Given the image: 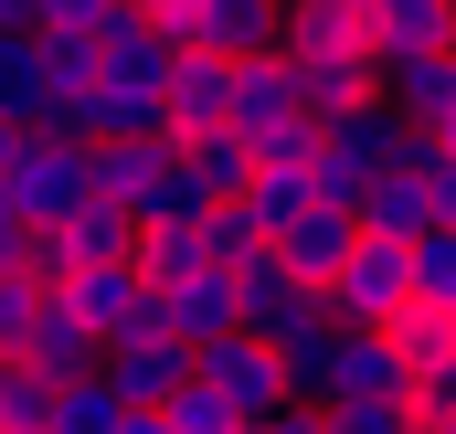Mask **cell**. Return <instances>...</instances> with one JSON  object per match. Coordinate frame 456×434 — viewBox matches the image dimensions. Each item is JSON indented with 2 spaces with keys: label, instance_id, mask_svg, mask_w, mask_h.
<instances>
[{
  "label": "cell",
  "instance_id": "1",
  "mask_svg": "<svg viewBox=\"0 0 456 434\" xmlns=\"http://www.w3.org/2000/svg\"><path fill=\"white\" fill-rule=\"evenodd\" d=\"M0 202L32 222V233H64V222L96 202V149L64 138V127H32L21 159H11V181H0Z\"/></svg>",
  "mask_w": 456,
  "mask_h": 434
},
{
  "label": "cell",
  "instance_id": "2",
  "mask_svg": "<svg viewBox=\"0 0 456 434\" xmlns=\"http://www.w3.org/2000/svg\"><path fill=\"white\" fill-rule=\"evenodd\" d=\"M233 328H244V339H265V350L287 360L297 339H319V328H330V297H319L308 276H287L276 254H255V265H233Z\"/></svg>",
  "mask_w": 456,
  "mask_h": 434
},
{
  "label": "cell",
  "instance_id": "3",
  "mask_svg": "<svg viewBox=\"0 0 456 434\" xmlns=\"http://www.w3.org/2000/svg\"><path fill=\"white\" fill-rule=\"evenodd\" d=\"M319 297H330V318H340V328H393L403 308H414V254H403V244H382V233H361V244H350V265L319 286Z\"/></svg>",
  "mask_w": 456,
  "mask_h": 434
},
{
  "label": "cell",
  "instance_id": "4",
  "mask_svg": "<svg viewBox=\"0 0 456 434\" xmlns=\"http://www.w3.org/2000/svg\"><path fill=\"white\" fill-rule=\"evenodd\" d=\"M191 382L224 403L233 424H255V414H276V403H287V360H276L265 339H244V328H224V339H202V350H191Z\"/></svg>",
  "mask_w": 456,
  "mask_h": 434
},
{
  "label": "cell",
  "instance_id": "5",
  "mask_svg": "<svg viewBox=\"0 0 456 434\" xmlns=\"http://www.w3.org/2000/svg\"><path fill=\"white\" fill-rule=\"evenodd\" d=\"M64 308L96 328V350H127V339H170V328H159V286H149L138 265H86V276L64 286Z\"/></svg>",
  "mask_w": 456,
  "mask_h": 434
},
{
  "label": "cell",
  "instance_id": "6",
  "mask_svg": "<svg viewBox=\"0 0 456 434\" xmlns=\"http://www.w3.org/2000/svg\"><path fill=\"white\" fill-rule=\"evenodd\" d=\"M224 127L244 149H276V138H297L308 117H297V85H287V53H255V64H233V107Z\"/></svg>",
  "mask_w": 456,
  "mask_h": 434
},
{
  "label": "cell",
  "instance_id": "7",
  "mask_svg": "<svg viewBox=\"0 0 456 434\" xmlns=\"http://www.w3.org/2000/svg\"><path fill=\"white\" fill-rule=\"evenodd\" d=\"M382 107L403 117L414 138H446L456 127V53H403V64H382Z\"/></svg>",
  "mask_w": 456,
  "mask_h": 434
},
{
  "label": "cell",
  "instance_id": "8",
  "mask_svg": "<svg viewBox=\"0 0 456 434\" xmlns=\"http://www.w3.org/2000/svg\"><path fill=\"white\" fill-rule=\"evenodd\" d=\"M276 43H287V0H202V21H191V53H213V64H255Z\"/></svg>",
  "mask_w": 456,
  "mask_h": 434
},
{
  "label": "cell",
  "instance_id": "9",
  "mask_svg": "<svg viewBox=\"0 0 456 434\" xmlns=\"http://www.w3.org/2000/svg\"><path fill=\"white\" fill-rule=\"evenodd\" d=\"M96 371H107V392L127 403V414H159V403L191 382V350H181V339H127V350H107Z\"/></svg>",
  "mask_w": 456,
  "mask_h": 434
},
{
  "label": "cell",
  "instance_id": "10",
  "mask_svg": "<svg viewBox=\"0 0 456 434\" xmlns=\"http://www.w3.org/2000/svg\"><path fill=\"white\" fill-rule=\"evenodd\" d=\"M361 233H382V244H414V233H436V181H425V138H414V159H403V170H382V181L361 191Z\"/></svg>",
  "mask_w": 456,
  "mask_h": 434
},
{
  "label": "cell",
  "instance_id": "11",
  "mask_svg": "<svg viewBox=\"0 0 456 434\" xmlns=\"http://www.w3.org/2000/svg\"><path fill=\"white\" fill-rule=\"evenodd\" d=\"M159 328H170L181 350L224 339V328H233V265H191V276H170V286H159Z\"/></svg>",
  "mask_w": 456,
  "mask_h": 434
},
{
  "label": "cell",
  "instance_id": "12",
  "mask_svg": "<svg viewBox=\"0 0 456 434\" xmlns=\"http://www.w3.org/2000/svg\"><path fill=\"white\" fill-rule=\"evenodd\" d=\"M287 85H297V117H308V127L340 117V107H361V96H382L371 53H287Z\"/></svg>",
  "mask_w": 456,
  "mask_h": 434
},
{
  "label": "cell",
  "instance_id": "13",
  "mask_svg": "<svg viewBox=\"0 0 456 434\" xmlns=\"http://www.w3.org/2000/svg\"><path fill=\"white\" fill-rule=\"evenodd\" d=\"M350 244H361V222H350L340 202H308V213L276 233V265H287V276H308V286H330V276L350 265Z\"/></svg>",
  "mask_w": 456,
  "mask_h": 434
},
{
  "label": "cell",
  "instance_id": "14",
  "mask_svg": "<svg viewBox=\"0 0 456 434\" xmlns=\"http://www.w3.org/2000/svg\"><path fill=\"white\" fill-rule=\"evenodd\" d=\"M224 107H233V64L181 53L170 64V96H159V138H202V127H224Z\"/></svg>",
  "mask_w": 456,
  "mask_h": 434
},
{
  "label": "cell",
  "instance_id": "15",
  "mask_svg": "<svg viewBox=\"0 0 456 434\" xmlns=\"http://www.w3.org/2000/svg\"><path fill=\"white\" fill-rule=\"evenodd\" d=\"M361 11H371V75L403 64V53H456L446 0H361Z\"/></svg>",
  "mask_w": 456,
  "mask_h": 434
},
{
  "label": "cell",
  "instance_id": "16",
  "mask_svg": "<svg viewBox=\"0 0 456 434\" xmlns=\"http://www.w3.org/2000/svg\"><path fill=\"white\" fill-rule=\"evenodd\" d=\"M170 159H181L170 138H107V149H96V202H117V213L138 222V213H149V191L170 181Z\"/></svg>",
  "mask_w": 456,
  "mask_h": 434
},
{
  "label": "cell",
  "instance_id": "17",
  "mask_svg": "<svg viewBox=\"0 0 456 434\" xmlns=\"http://www.w3.org/2000/svg\"><path fill=\"white\" fill-rule=\"evenodd\" d=\"M21 360H32V371H53V382H86L107 350H96V328L75 318L64 297H32V339H21Z\"/></svg>",
  "mask_w": 456,
  "mask_h": 434
},
{
  "label": "cell",
  "instance_id": "18",
  "mask_svg": "<svg viewBox=\"0 0 456 434\" xmlns=\"http://www.w3.org/2000/svg\"><path fill=\"white\" fill-rule=\"evenodd\" d=\"M276 53H371V11L361 0H287V43Z\"/></svg>",
  "mask_w": 456,
  "mask_h": 434
},
{
  "label": "cell",
  "instance_id": "19",
  "mask_svg": "<svg viewBox=\"0 0 456 434\" xmlns=\"http://www.w3.org/2000/svg\"><path fill=\"white\" fill-rule=\"evenodd\" d=\"M170 149H181V170H191V191H202V202H244V191H255V149H244L233 127L170 138Z\"/></svg>",
  "mask_w": 456,
  "mask_h": 434
},
{
  "label": "cell",
  "instance_id": "20",
  "mask_svg": "<svg viewBox=\"0 0 456 434\" xmlns=\"http://www.w3.org/2000/svg\"><path fill=\"white\" fill-rule=\"evenodd\" d=\"M53 254H64L75 276H86V265H138V222L117 213V202H86V213L53 233Z\"/></svg>",
  "mask_w": 456,
  "mask_h": 434
},
{
  "label": "cell",
  "instance_id": "21",
  "mask_svg": "<svg viewBox=\"0 0 456 434\" xmlns=\"http://www.w3.org/2000/svg\"><path fill=\"white\" fill-rule=\"evenodd\" d=\"M53 414H64V382L32 360H0V434H53Z\"/></svg>",
  "mask_w": 456,
  "mask_h": 434
},
{
  "label": "cell",
  "instance_id": "22",
  "mask_svg": "<svg viewBox=\"0 0 456 434\" xmlns=\"http://www.w3.org/2000/svg\"><path fill=\"white\" fill-rule=\"evenodd\" d=\"M0 127H53V96H43V75H32V32H0Z\"/></svg>",
  "mask_w": 456,
  "mask_h": 434
},
{
  "label": "cell",
  "instance_id": "23",
  "mask_svg": "<svg viewBox=\"0 0 456 434\" xmlns=\"http://www.w3.org/2000/svg\"><path fill=\"white\" fill-rule=\"evenodd\" d=\"M32 75H43V96L64 107L75 85H96V43H86V32H53V21H43V32H32Z\"/></svg>",
  "mask_w": 456,
  "mask_h": 434
},
{
  "label": "cell",
  "instance_id": "24",
  "mask_svg": "<svg viewBox=\"0 0 456 434\" xmlns=\"http://www.w3.org/2000/svg\"><path fill=\"white\" fill-rule=\"evenodd\" d=\"M382 339H393V360H403V371H436V360H456V328H446V308H425V297H414L403 318L382 328Z\"/></svg>",
  "mask_w": 456,
  "mask_h": 434
},
{
  "label": "cell",
  "instance_id": "25",
  "mask_svg": "<svg viewBox=\"0 0 456 434\" xmlns=\"http://www.w3.org/2000/svg\"><path fill=\"white\" fill-rule=\"evenodd\" d=\"M202 254H213V265H255V254H276V244H265V222L244 213V202H202Z\"/></svg>",
  "mask_w": 456,
  "mask_h": 434
},
{
  "label": "cell",
  "instance_id": "26",
  "mask_svg": "<svg viewBox=\"0 0 456 434\" xmlns=\"http://www.w3.org/2000/svg\"><path fill=\"white\" fill-rule=\"evenodd\" d=\"M403 254H414V297H425V308H456V222L414 233Z\"/></svg>",
  "mask_w": 456,
  "mask_h": 434
},
{
  "label": "cell",
  "instance_id": "27",
  "mask_svg": "<svg viewBox=\"0 0 456 434\" xmlns=\"http://www.w3.org/2000/svg\"><path fill=\"white\" fill-rule=\"evenodd\" d=\"M117 424H127V403L107 392V371L64 382V414H53V434H117Z\"/></svg>",
  "mask_w": 456,
  "mask_h": 434
},
{
  "label": "cell",
  "instance_id": "28",
  "mask_svg": "<svg viewBox=\"0 0 456 434\" xmlns=\"http://www.w3.org/2000/svg\"><path fill=\"white\" fill-rule=\"evenodd\" d=\"M43 21H53V32H86V43H117L138 11H127V0H43Z\"/></svg>",
  "mask_w": 456,
  "mask_h": 434
},
{
  "label": "cell",
  "instance_id": "29",
  "mask_svg": "<svg viewBox=\"0 0 456 434\" xmlns=\"http://www.w3.org/2000/svg\"><path fill=\"white\" fill-rule=\"evenodd\" d=\"M159 424H170V434H244V424H233V414H224V403L202 392V382H181V392L159 403Z\"/></svg>",
  "mask_w": 456,
  "mask_h": 434
},
{
  "label": "cell",
  "instance_id": "30",
  "mask_svg": "<svg viewBox=\"0 0 456 434\" xmlns=\"http://www.w3.org/2000/svg\"><path fill=\"white\" fill-rule=\"evenodd\" d=\"M319 434H403L393 403H319Z\"/></svg>",
  "mask_w": 456,
  "mask_h": 434
},
{
  "label": "cell",
  "instance_id": "31",
  "mask_svg": "<svg viewBox=\"0 0 456 434\" xmlns=\"http://www.w3.org/2000/svg\"><path fill=\"white\" fill-rule=\"evenodd\" d=\"M127 11H138L159 43H181V53H191V21H202V0H127Z\"/></svg>",
  "mask_w": 456,
  "mask_h": 434
},
{
  "label": "cell",
  "instance_id": "32",
  "mask_svg": "<svg viewBox=\"0 0 456 434\" xmlns=\"http://www.w3.org/2000/svg\"><path fill=\"white\" fill-rule=\"evenodd\" d=\"M21 339H32V286L0 276V360H21Z\"/></svg>",
  "mask_w": 456,
  "mask_h": 434
},
{
  "label": "cell",
  "instance_id": "33",
  "mask_svg": "<svg viewBox=\"0 0 456 434\" xmlns=\"http://www.w3.org/2000/svg\"><path fill=\"white\" fill-rule=\"evenodd\" d=\"M414 414H425V424H456V360L414 371Z\"/></svg>",
  "mask_w": 456,
  "mask_h": 434
},
{
  "label": "cell",
  "instance_id": "34",
  "mask_svg": "<svg viewBox=\"0 0 456 434\" xmlns=\"http://www.w3.org/2000/svg\"><path fill=\"white\" fill-rule=\"evenodd\" d=\"M244 434H319V403H297V392H287L276 414H255V424H244Z\"/></svg>",
  "mask_w": 456,
  "mask_h": 434
},
{
  "label": "cell",
  "instance_id": "35",
  "mask_svg": "<svg viewBox=\"0 0 456 434\" xmlns=\"http://www.w3.org/2000/svg\"><path fill=\"white\" fill-rule=\"evenodd\" d=\"M425 181H436V222H456V159L425 138Z\"/></svg>",
  "mask_w": 456,
  "mask_h": 434
},
{
  "label": "cell",
  "instance_id": "36",
  "mask_svg": "<svg viewBox=\"0 0 456 434\" xmlns=\"http://www.w3.org/2000/svg\"><path fill=\"white\" fill-rule=\"evenodd\" d=\"M21 254H32V222L0 202V276H21Z\"/></svg>",
  "mask_w": 456,
  "mask_h": 434
},
{
  "label": "cell",
  "instance_id": "37",
  "mask_svg": "<svg viewBox=\"0 0 456 434\" xmlns=\"http://www.w3.org/2000/svg\"><path fill=\"white\" fill-rule=\"evenodd\" d=\"M0 32H43V0H0Z\"/></svg>",
  "mask_w": 456,
  "mask_h": 434
},
{
  "label": "cell",
  "instance_id": "38",
  "mask_svg": "<svg viewBox=\"0 0 456 434\" xmlns=\"http://www.w3.org/2000/svg\"><path fill=\"white\" fill-rule=\"evenodd\" d=\"M11 159H21V127H0V181H11Z\"/></svg>",
  "mask_w": 456,
  "mask_h": 434
},
{
  "label": "cell",
  "instance_id": "39",
  "mask_svg": "<svg viewBox=\"0 0 456 434\" xmlns=\"http://www.w3.org/2000/svg\"><path fill=\"white\" fill-rule=\"evenodd\" d=\"M403 434H446V424H425V414H403Z\"/></svg>",
  "mask_w": 456,
  "mask_h": 434
},
{
  "label": "cell",
  "instance_id": "40",
  "mask_svg": "<svg viewBox=\"0 0 456 434\" xmlns=\"http://www.w3.org/2000/svg\"><path fill=\"white\" fill-rule=\"evenodd\" d=\"M436 149H446V159H456V127H446V138H436Z\"/></svg>",
  "mask_w": 456,
  "mask_h": 434
},
{
  "label": "cell",
  "instance_id": "41",
  "mask_svg": "<svg viewBox=\"0 0 456 434\" xmlns=\"http://www.w3.org/2000/svg\"><path fill=\"white\" fill-rule=\"evenodd\" d=\"M446 434H456V424H446Z\"/></svg>",
  "mask_w": 456,
  "mask_h": 434
}]
</instances>
